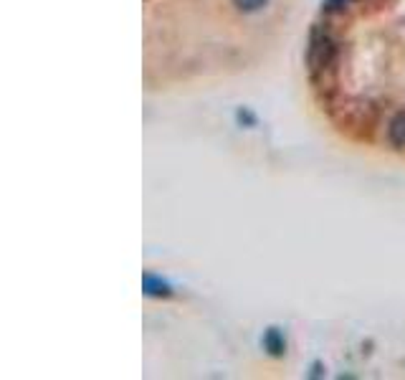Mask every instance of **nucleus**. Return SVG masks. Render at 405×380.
Here are the masks:
<instances>
[{
	"label": "nucleus",
	"instance_id": "nucleus-1",
	"mask_svg": "<svg viewBox=\"0 0 405 380\" xmlns=\"http://www.w3.org/2000/svg\"><path fill=\"white\" fill-rule=\"evenodd\" d=\"M142 289L150 297H170V286L165 284V281H160L157 276H152V274H147L145 279H142Z\"/></svg>",
	"mask_w": 405,
	"mask_h": 380
},
{
	"label": "nucleus",
	"instance_id": "nucleus-2",
	"mask_svg": "<svg viewBox=\"0 0 405 380\" xmlns=\"http://www.w3.org/2000/svg\"><path fill=\"white\" fill-rule=\"evenodd\" d=\"M388 137H390V142H393L395 147H405V112L398 114V117L390 122Z\"/></svg>",
	"mask_w": 405,
	"mask_h": 380
},
{
	"label": "nucleus",
	"instance_id": "nucleus-3",
	"mask_svg": "<svg viewBox=\"0 0 405 380\" xmlns=\"http://www.w3.org/2000/svg\"><path fill=\"white\" fill-rule=\"evenodd\" d=\"M264 345H266V350L271 352V355H284V337L279 335V330H274L271 327L269 332H266V337H264Z\"/></svg>",
	"mask_w": 405,
	"mask_h": 380
},
{
	"label": "nucleus",
	"instance_id": "nucleus-4",
	"mask_svg": "<svg viewBox=\"0 0 405 380\" xmlns=\"http://www.w3.org/2000/svg\"><path fill=\"white\" fill-rule=\"evenodd\" d=\"M235 6L241 8V11H261L266 6V0H235Z\"/></svg>",
	"mask_w": 405,
	"mask_h": 380
}]
</instances>
